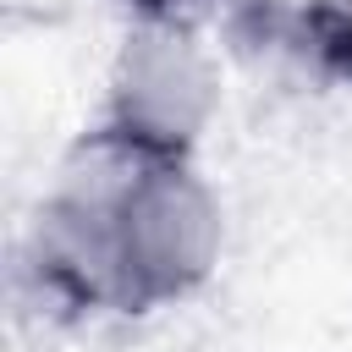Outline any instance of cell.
Here are the masks:
<instances>
[{
	"mask_svg": "<svg viewBox=\"0 0 352 352\" xmlns=\"http://www.w3.org/2000/svg\"><path fill=\"white\" fill-rule=\"evenodd\" d=\"M138 6H148V11H160V6H170V0H138Z\"/></svg>",
	"mask_w": 352,
	"mask_h": 352,
	"instance_id": "3957f363",
	"label": "cell"
},
{
	"mask_svg": "<svg viewBox=\"0 0 352 352\" xmlns=\"http://www.w3.org/2000/svg\"><path fill=\"white\" fill-rule=\"evenodd\" d=\"M209 110V72L176 33H138L121 55L116 77V121L121 138L165 154L192 138V126Z\"/></svg>",
	"mask_w": 352,
	"mask_h": 352,
	"instance_id": "6da1fadb",
	"label": "cell"
},
{
	"mask_svg": "<svg viewBox=\"0 0 352 352\" xmlns=\"http://www.w3.org/2000/svg\"><path fill=\"white\" fill-rule=\"evenodd\" d=\"M302 33H308L314 55H324L336 72H352V6L319 0V6L302 16Z\"/></svg>",
	"mask_w": 352,
	"mask_h": 352,
	"instance_id": "7a4b0ae2",
	"label": "cell"
}]
</instances>
